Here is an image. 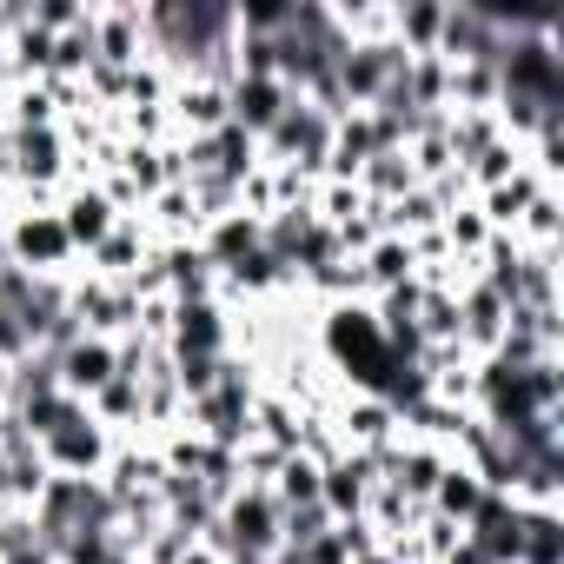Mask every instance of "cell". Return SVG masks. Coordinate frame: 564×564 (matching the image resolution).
Wrapping results in <instances>:
<instances>
[{
    "label": "cell",
    "mask_w": 564,
    "mask_h": 564,
    "mask_svg": "<svg viewBox=\"0 0 564 564\" xmlns=\"http://www.w3.org/2000/svg\"><path fill=\"white\" fill-rule=\"evenodd\" d=\"M0 259L28 279H74L80 272V252L61 226L54 206H8V239H0Z\"/></svg>",
    "instance_id": "cell-1"
},
{
    "label": "cell",
    "mask_w": 564,
    "mask_h": 564,
    "mask_svg": "<svg viewBox=\"0 0 564 564\" xmlns=\"http://www.w3.org/2000/svg\"><path fill=\"white\" fill-rule=\"evenodd\" d=\"M326 153H333V113H319L306 94H293V107L272 120V133L259 140V166H293L300 180H326Z\"/></svg>",
    "instance_id": "cell-2"
},
{
    "label": "cell",
    "mask_w": 564,
    "mask_h": 564,
    "mask_svg": "<svg viewBox=\"0 0 564 564\" xmlns=\"http://www.w3.org/2000/svg\"><path fill=\"white\" fill-rule=\"evenodd\" d=\"M113 445H120V438H113V432L80 405L67 425H54V432L41 438V458H47V471H54V478H100V471H107V458H113Z\"/></svg>",
    "instance_id": "cell-3"
},
{
    "label": "cell",
    "mask_w": 564,
    "mask_h": 564,
    "mask_svg": "<svg viewBox=\"0 0 564 564\" xmlns=\"http://www.w3.org/2000/svg\"><path fill=\"white\" fill-rule=\"evenodd\" d=\"M333 438H339V452L379 458L386 445L405 438V425H399V412H392L379 392H339V399H333Z\"/></svg>",
    "instance_id": "cell-4"
},
{
    "label": "cell",
    "mask_w": 564,
    "mask_h": 564,
    "mask_svg": "<svg viewBox=\"0 0 564 564\" xmlns=\"http://www.w3.org/2000/svg\"><path fill=\"white\" fill-rule=\"evenodd\" d=\"M166 352L173 359H226L232 352V306H219V300H173Z\"/></svg>",
    "instance_id": "cell-5"
},
{
    "label": "cell",
    "mask_w": 564,
    "mask_h": 564,
    "mask_svg": "<svg viewBox=\"0 0 564 564\" xmlns=\"http://www.w3.org/2000/svg\"><path fill=\"white\" fill-rule=\"evenodd\" d=\"M54 213H61V226H67V239H74V252H80V259H87V252H94V246L127 219V213L107 199V186H100V180H67V186H61V199H54Z\"/></svg>",
    "instance_id": "cell-6"
},
{
    "label": "cell",
    "mask_w": 564,
    "mask_h": 564,
    "mask_svg": "<svg viewBox=\"0 0 564 564\" xmlns=\"http://www.w3.org/2000/svg\"><path fill=\"white\" fill-rule=\"evenodd\" d=\"M153 61L147 54V14L133 8V0H100L94 8V67H140Z\"/></svg>",
    "instance_id": "cell-7"
},
{
    "label": "cell",
    "mask_w": 564,
    "mask_h": 564,
    "mask_svg": "<svg viewBox=\"0 0 564 564\" xmlns=\"http://www.w3.org/2000/svg\"><path fill=\"white\" fill-rule=\"evenodd\" d=\"M226 120H232V107H226V87L219 80H206V74L173 80V94H166V133L173 140H206Z\"/></svg>",
    "instance_id": "cell-8"
},
{
    "label": "cell",
    "mask_w": 564,
    "mask_h": 564,
    "mask_svg": "<svg viewBox=\"0 0 564 564\" xmlns=\"http://www.w3.org/2000/svg\"><path fill=\"white\" fill-rule=\"evenodd\" d=\"M372 485H379V458H366V452H339V458H326V465H319V505H326V518H333V524L366 518Z\"/></svg>",
    "instance_id": "cell-9"
},
{
    "label": "cell",
    "mask_w": 564,
    "mask_h": 564,
    "mask_svg": "<svg viewBox=\"0 0 564 564\" xmlns=\"http://www.w3.org/2000/svg\"><path fill=\"white\" fill-rule=\"evenodd\" d=\"M445 465H452V452L432 445V438H399V445L379 452V478L399 485L412 505H432V485L445 478Z\"/></svg>",
    "instance_id": "cell-10"
},
{
    "label": "cell",
    "mask_w": 564,
    "mask_h": 564,
    "mask_svg": "<svg viewBox=\"0 0 564 564\" xmlns=\"http://www.w3.org/2000/svg\"><path fill=\"white\" fill-rule=\"evenodd\" d=\"M153 259V232H147V219L140 213H127L87 259H80V272H94V279H107V286H127V279L140 272Z\"/></svg>",
    "instance_id": "cell-11"
},
{
    "label": "cell",
    "mask_w": 564,
    "mask_h": 564,
    "mask_svg": "<svg viewBox=\"0 0 564 564\" xmlns=\"http://www.w3.org/2000/svg\"><path fill=\"white\" fill-rule=\"evenodd\" d=\"M193 246L206 252V265H213V272H232L246 252H259V246H265V219H252V213H239V206H232V213L206 219Z\"/></svg>",
    "instance_id": "cell-12"
},
{
    "label": "cell",
    "mask_w": 564,
    "mask_h": 564,
    "mask_svg": "<svg viewBox=\"0 0 564 564\" xmlns=\"http://www.w3.org/2000/svg\"><path fill=\"white\" fill-rule=\"evenodd\" d=\"M54 372H61V392H67V399H94V392L113 379V339L80 333L74 346L54 352Z\"/></svg>",
    "instance_id": "cell-13"
},
{
    "label": "cell",
    "mask_w": 564,
    "mask_h": 564,
    "mask_svg": "<svg viewBox=\"0 0 564 564\" xmlns=\"http://www.w3.org/2000/svg\"><path fill=\"white\" fill-rule=\"evenodd\" d=\"M226 107H232V127H239V133L265 140L272 120L293 107V87L279 80V74H272V80H232V87H226Z\"/></svg>",
    "instance_id": "cell-14"
},
{
    "label": "cell",
    "mask_w": 564,
    "mask_h": 564,
    "mask_svg": "<svg viewBox=\"0 0 564 564\" xmlns=\"http://www.w3.org/2000/svg\"><path fill=\"white\" fill-rule=\"evenodd\" d=\"M359 279H366V300H379V293L405 286V279H419V252H412V239L379 232V239L359 252Z\"/></svg>",
    "instance_id": "cell-15"
},
{
    "label": "cell",
    "mask_w": 564,
    "mask_h": 564,
    "mask_svg": "<svg viewBox=\"0 0 564 564\" xmlns=\"http://www.w3.org/2000/svg\"><path fill=\"white\" fill-rule=\"evenodd\" d=\"M544 186H557V180H544V173H538V166L524 160V166H518V173H511L505 186H491V193H471V206L485 213V226H491V232H511V226L524 219V206H531V199H538Z\"/></svg>",
    "instance_id": "cell-16"
},
{
    "label": "cell",
    "mask_w": 564,
    "mask_h": 564,
    "mask_svg": "<svg viewBox=\"0 0 564 564\" xmlns=\"http://www.w3.org/2000/svg\"><path fill=\"white\" fill-rule=\"evenodd\" d=\"M87 412H94L113 438H147V405H140V386H133V379H107V386L87 399Z\"/></svg>",
    "instance_id": "cell-17"
},
{
    "label": "cell",
    "mask_w": 564,
    "mask_h": 564,
    "mask_svg": "<svg viewBox=\"0 0 564 564\" xmlns=\"http://www.w3.org/2000/svg\"><path fill=\"white\" fill-rule=\"evenodd\" d=\"M438 34H445V0H399V8H392V41L412 61L438 54Z\"/></svg>",
    "instance_id": "cell-18"
},
{
    "label": "cell",
    "mask_w": 564,
    "mask_h": 564,
    "mask_svg": "<svg viewBox=\"0 0 564 564\" xmlns=\"http://www.w3.org/2000/svg\"><path fill=\"white\" fill-rule=\"evenodd\" d=\"M478 505H485V478H478L471 465H458V458H452V465H445V478L432 485V505H425V511H438V518H452V524H471V511H478Z\"/></svg>",
    "instance_id": "cell-19"
},
{
    "label": "cell",
    "mask_w": 564,
    "mask_h": 564,
    "mask_svg": "<svg viewBox=\"0 0 564 564\" xmlns=\"http://www.w3.org/2000/svg\"><path fill=\"white\" fill-rule=\"evenodd\" d=\"M518 564H564V511H518Z\"/></svg>",
    "instance_id": "cell-20"
},
{
    "label": "cell",
    "mask_w": 564,
    "mask_h": 564,
    "mask_svg": "<svg viewBox=\"0 0 564 564\" xmlns=\"http://www.w3.org/2000/svg\"><path fill=\"white\" fill-rule=\"evenodd\" d=\"M272 505L279 511H300V505H319V458H306V452H286L279 458V471H272Z\"/></svg>",
    "instance_id": "cell-21"
},
{
    "label": "cell",
    "mask_w": 564,
    "mask_h": 564,
    "mask_svg": "<svg viewBox=\"0 0 564 564\" xmlns=\"http://www.w3.org/2000/svg\"><path fill=\"white\" fill-rule=\"evenodd\" d=\"M412 186H419V173H412L405 153H372L366 173H359V193H366L372 206H392V199H405Z\"/></svg>",
    "instance_id": "cell-22"
},
{
    "label": "cell",
    "mask_w": 564,
    "mask_h": 564,
    "mask_svg": "<svg viewBox=\"0 0 564 564\" xmlns=\"http://www.w3.org/2000/svg\"><path fill=\"white\" fill-rule=\"evenodd\" d=\"M511 239H518V246H564V186H544V193L524 206V219L511 226Z\"/></svg>",
    "instance_id": "cell-23"
},
{
    "label": "cell",
    "mask_w": 564,
    "mask_h": 564,
    "mask_svg": "<svg viewBox=\"0 0 564 564\" xmlns=\"http://www.w3.org/2000/svg\"><path fill=\"white\" fill-rule=\"evenodd\" d=\"M438 239H445L452 259H471V265H478V252L491 246V226H485V213H478L471 199H458V206L438 219Z\"/></svg>",
    "instance_id": "cell-24"
},
{
    "label": "cell",
    "mask_w": 564,
    "mask_h": 564,
    "mask_svg": "<svg viewBox=\"0 0 564 564\" xmlns=\"http://www.w3.org/2000/svg\"><path fill=\"white\" fill-rule=\"evenodd\" d=\"M518 166H524V147H511V140H491V147H485L478 160H465L458 173H465V186H471V193H491V186H505Z\"/></svg>",
    "instance_id": "cell-25"
},
{
    "label": "cell",
    "mask_w": 564,
    "mask_h": 564,
    "mask_svg": "<svg viewBox=\"0 0 564 564\" xmlns=\"http://www.w3.org/2000/svg\"><path fill=\"white\" fill-rule=\"evenodd\" d=\"M419 339L425 346H458V293L425 286V300H419Z\"/></svg>",
    "instance_id": "cell-26"
},
{
    "label": "cell",
    "mask_w": 564,
    "mask_h": 564,
    "mask_svg": "<svg viewBox=\"0 0 564 564\" xmlns=\"http://www.w3.org/2000/svg\"><path fill=\"white\" fill-rule=\"evenodd\" d=\"M366 213V193L359 186H346V180H319L313 186V219L319 226H346V219H359Z\"/></svg>",
    "instance_id": "cell-27"
},
{
    "label": "cell",
    "mask_w": 564,
    "mask_h": 564,
    "mask_svg": "<svg viewBox=\"0 0 564 564\" xmlns=\"http://www.w3.org/2000/svg\"><path fill=\"white\" fill-rule=\"evenodd\" d=\"M21 8H28V21H34L41 34H67V28H80V21H87L80 0H21Z\"/></svg>",
    "instance_id": "cell-28"
},
{
    "label": "cell",
    "mask_w": 564,
    "mask_h": 564,
    "mask_svg": "<svg viewBox=\"0 0 564 564\" xmlns=\"http://www.w3.org/2000/svg\"><path fill=\"white\" fill-rule=\"evenodd\" d=\"M34 352V339H28V319L14 313V306H0V366H21Z\"/></svg>",
    "instance_id": "cell-29"
},
{
    "label": "cell",
    "mask_w": 564,
    "mask_h": 564,
    "mask_svg": "<svg viewBox=\"0 0 564 564\" xmlns=\"http://www.w3.org/2000/svg\"><path fill=\"white\" fill-rule=\"evenodd\" d=\"M0 564H54V551L47 544H21V551H8Z\"/></svg>",
    "instance_id": "cell-30"
},
{
    "label": "cell",
    "mask_w": 564,
    "mask_h": 564,
    "mask_svg": "<svg viewBox=\"0 0 564 564\" xmlns=\"http://www.w3.org/2000/svg\"><path fill=\"white\" fill-rule=\"evenodd\" d=\"M180 564H226V557H219V551H213V544H206V538H193V544H186V551H180Z\"/></svg>",
    "instance_id": "cell-31"
},
{
    "label": "cell",
    "mask_w": 564,
    "mask_h": 564,
    "mask_svg": "<svg viewBox=\"0 0 564 564\" xmlns=\"http://www.w3.org/2000/svg\"><path fill=\"white\" fill-rule=\"evenodd\" d=\"M8 94H14V74H8V61H0V107H8Z\"/></svg>",
    "instance_id": "cell-32"
},
{
    "label": "cell",
    "mask_w": 564,
    "mask_h": 564,
    "mask_svg": "<svg viewBox=\"0 0 564 564\" xmlns=\"http://www.w3.org/2000/svg\"><path fill=\"white\" fill-rule=\"evenodd\" d=\"M8 28H14V14H8V0H0V47H8Z\"/></svg>",
    "instance_id": "cell-33"
},
{
    "label": "cell",
    "mask_w": 564,
    "mask_h": 564,
    "mask_svg": "<svg viewBox=\"0 0 564 564\" xmlns=\"http://www.w3.org/2000/svg\"><path fill=\"white\" fill-rule=\"evenodd\" d=\"M14 498H8V458H0V511H8Z\"/></svg>",
    "instance_id": "cell-34"
},
{
    "label": "cell",
    "mask_w": 564,
    "mask_h": 564,
    "mask_svg": "<svg viewBox=\"0 0 564 564\" xmlns=\"http://www.w3.org/2000/svg\"><path fill=\"white\" fill-rule=\"evenodd\" d=\"M359 564H399V557H392V551H372V557H359Z\"/></svg>",
    "instance_id": "cell-35"
},
{
    "label": "cell",
    "mask_w": 564,
    "mask_h": 564,
    "mask_svg": "<svg viewBox=\"0 0 564 564\" xmlns=\"http://www.w3.org/2000/svg\"><path fill=\"white\" fill-rule=\"evenodd\" d=\"M0 405H8V366H0Z\"/></svg>",
    "instance_id": "cell-36"
}]
</instances>
